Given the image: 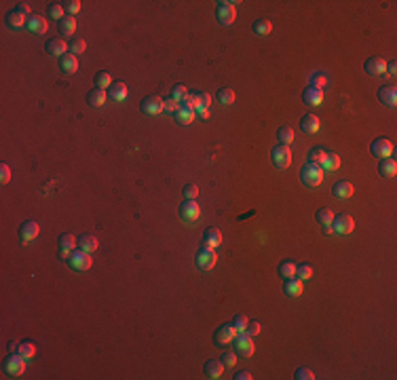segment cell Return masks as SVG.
<instances>
[{
    "label": "cell",
    "mask_w": 397,
    "mask_h": 380,
    "mask_svg": "<svg viewBox=\"0 0 397 380\" xmlns=\"http://www.w3.org/2000/svg\"><path fill=\"white\" fill-rule=\"evenodd\" d=\"M324 176L326 171L321 169V165H313V163H306L304 167L300 169V179L304 186H311V188H315V186H319L321 182H324Z\"/></svg>",
    "instance_id": "6da1fadb"
},
{
    "label": "cell",
    "mask_w": 397,
    "mask_h": 380,
    "mask_svg": "<svg viewBox=\"0 0 397 380\" xmlns=\"http://www.w3.org/2000/svg\"><path fill=\"white\" fill-rule=\"evenodd\" d=\"M25 361H28V359H23L19 353H11V355L4 359V363H2L4 374L6 376H22L23 372H25Z\"/></svg>",
    "instance_id": "7a4b0ae2"
},
{
    "label": "cell",
    "mask_w": 397,
    "mask_h": 380,
    "mask_svg": "<svg viewBox=\"0 0 397 380\" xmlns=\"http://www.w3.org/2000/svg\"><path fill=\"white\" fill-rule=\"evenodd\" d=\"M216 262H218L216 249L205 247V245L197 251V256H194V264H197V268H201V270H211L213 266H216Z\"/></svg>",
    "instance_id": "3957f363"
},
{
    "label": "cell",
    "mask_w": 397,
    "mask_h": 380,
    "mask_svg": "<svg viewBox=\"0 0 397 380\" xmlns=\"http://www.w3.org/2000/svg\"><path fill=\"white\" fill-rule=\"evenodd\" d=\"M234 4L237 2H228V0H222L216 4V17L222 25H233L234 19H237V11H234Z\"/></svg>",
    "instance_id": "277c9868"
},
{
    "label": "cell",
    "mask_w": 397,
    "mask_h": 380,
    "mask_svg": "<svg viewBox=\"0 0 397 380\" xmlns=\"http://www.w3.org/2000/svg\"><path fill=\"white\" fill-rule=\"evenodd\" d=\"M233 344H234V353L241 355V357H252L254 351H256V346L252 342V336L247 334V332H239L237 338L233 340Z\"/></svg>",
    "instance_id": "5b68a950"
},
{
    "label": "cell",
    "mask_w": 397,
    "mask_h": 380,
    "mask_svg": "<svg viewBox=\"0 0 397 380\" xmlns=\"http://www.w3.org/2000/svg\"><path fill=\"white\" fill-rule=\"evenodd\" d=\"M271 158H273V163L277 169H287L289 163H292V150H289V146L277 144L271 152Z\"/></svg>",
    "instance_id": "8992f818"
},
{
    "label": "cell",
    "mask_w": 397,
    "mask_h": 380,
    "mask_svg": "<svg viewBox=\"0 0 397 380\" xmlns=\"http://www.w3.org/2000/svg\"><path fill=\"white\" fill-rule=\"evenodd\" d=\"M237 328L233 325V321H228V323H222L220 328L216 330V334H213V342L216 344H233V340L237 338Z\"/></svg>",
    "instance_id": "52a82bcc"
},
{
    "label": "cell",
    "mask_w": 397,
    "mask_h": 380,
    "mask_svg": "<svg viewBox=\"0 0 397 380\" xmlns=\"http://www.w3.org/2000/svg\"><path fill=\"white\" fill-rule=\"evenodd\" d=\"M68 264L72 266L74 270H78V272H83V270H89L91 268V264H93V260H91V253H87L83 249H74L72 251V256L68 260Z\"/></svg>",
    "instance_id": "ba28073f"
},
{
    "label": "cell",
    "mask_w": 397,
    "mask_h": 380,
    "mask_svg": "<svg viewBox=\"0 0 397 380\" xmlns=\"http://www.w3.org/2000/svg\"><path fill=\"white\" fill-rule=\"evenodd\" d=\"M370 152H372V156H376L380 161V158H389L393 155V144L391 139L387 137H376L372 144H370Z\"/></svg>",
    "instance_id": "9c48e42d"
},
{
    "label": "cell",
    "mask_w": 397,
    "mask_h": 380,
    "mask_svg": "<svg viewBox=\"0 0 397 380\" xmlns=\"http://www.w3.org/2000/svg\"><path fill=\"white\" fill-rule=\"evenodd\" d=\"M178 216H180L182 220H184V222H194V220H199V216H201V207H199V203L194 201V199H186V201L180 205Z\"/></svg>",
    "instance_id": "30bf717a"
},
{
    "label": "cell",
    "mask_w": 397,
    "mask_h": 380,
    "mask_svg": "<svg viewBox=\"0 0 397 380\" xmlns=\"http://www.w3.org/2000/svg\"><path fill=\"white\" fill-rule=\"evenodd\" d=\"M57 241H59L57 256L62 258V260H66V262H68L70 256H72V251L78 247V239L74 237V235H62V237L57 239Z\"/></svg>",
    "instance_id": "8fae6325"
},
{
    "label": "cell",
    "mask_w": 397,
    "mask_h": 380,
    "mask_svg": "<svg viewBox=\"0 0 397 380\" xmlns=\"http://www.w3.org/2000/svg\"><path fill=\"white\" fill-rule=\"evenodd\" d=\"M332 228H334V232H338V235H349V232H353V228H355V220H353V216H349V213H338V216H334V220H332Z\"/></svg>",
    "instance_id": "7c38bea8"
},
{
    "label": "cell",
    "mask_w": 397,
    "mask_h": 380,
    "mask_svg": "<svg viewBox=\"0 0 397 380\" xmlns=\"http://www.w3.org/2000/svg\"><path fill=\"white\" fill-rule=\"evenodd\" d=\"M140 108H142L144 114H161L163 112V99L159 95H148L140 102Z\"/></svg>",
    "instance_id": "4fadbf2b"
},
{
    "label": "cell",
    "mask_w": 397,
    "mask_h": 380,
    "mask_svg": "<svg viewBox=\"0 0 397 380\" xmlns=\"http://www.w3.org/2000/svg\"><path fill=\"white\" fill-rule=\"evenodd\" d=\"M363 70H366L370 76H382V74H387V62L382 57H370V59H366V64H363Z\"/></svg>",
    "instance_id": "5bb4252c"
},
{
    "label": "cell",
    "mask_w": 397,
    "mask_h": 380,
    "mask_svg": "<svg viewBox=\"0 0 397 380\" xmlns=\"http://www.w3.org/2000/svg\"><path fill=\"white\" fill-rule=\"evenodd\" d=\"M28 15H23L22 11H9L6 13V17H4V22H6V25H9L11 30H22V28H25L28 25Z\"/></svg>",
    "instance_id": "9a60e30c"
},
{
    "label": "cell",
    "mask_w": 397,
    "mask_h": 380,
    "mask_svg": "<svg viewBox=\"0 0 397 380\" xmlns=\"http://www.w3.org/2000/svg\"><path fill=\"white\" fill-rule=\"evenodd\" d=\"M38 224L34 222V220H28V222H23L22 226H19V239H22L23 243H30V241H34V239L38 237Z\"/></svg>",
    "instance_id": "2e32d148"
},
{
    "label": "cell",
    "mask_w": 397,
    "mask_h": 380,
    "mask_svg": "<svg viewBox=\"0 0 397 380\" xmlns=\"http://www.w3.org/2000/svg\"><path fill=\"white\" fill-rule=\"evenodd\" d=\"M203 245L205 247H211V249H218L222 245V232L216 226H210V228H205L203 232Z\"/></svg>",
    "instance_id": "e0dca14e"
},
{
    "label": "cell",
    "mask_w": 397,
    "mask_h": 380,
    "mask_svg": "<svg viewBox=\"0 0 397 380\" xmlns=\"http://www.w3.org/2000/svg\"><path fill=\"white\" fill-rule=\"evenodd\" d=\"M378 102L389 106V108H395V104H397V89H395L393 85L380 87V89H378Z\"/></svg>",
    "instance_id": "ac0fdd59"
},
{
    "label": "cell",
    "mask_w": 397,
    "mask_h": 380,
    "mask_svg": "<svg viewBox=\"0 0 397 380\" xmlns=\"http://www.w3.org/2000/svg\"><path fill=\"white\" fill-rule=\"evenodd\" d=\"M302 99H304V104H308V106H319L324 102V89H317V87L308 85L304 89V93H302Z\"/></svg>",
    "instance_id": "d6986e66"
},
{
    "label": "cell",
    "mask_w": 397,
    "mask_h": 380,
    "mask_svg": "<svg viewBox=\"0 0 397 380\" xmlns=\"http://www.w3.org/2000/svg\"><path fill=\"white\" fill-rule=\"evenodd\" d=\"M353 192H355L353 184L347 182V179H340V182H336V184L332 186V195L338 197V199H351Z\"/></svg>",
    "instance_id": "ffe728a7"
},
{
    "label": "cell",
    "mask_w": 397,
    "mask_h": 380,
    "mask_svg": "<svg viewBox=\"0 0 397 380\" xmlns=\"http://www.w3.org/2000/svg\"><path fill=\"white\" fill-rule=\"evenodd\" d=\"M106 97H108V93H106V89H91L89 93H87V104L91 106V108H102V106L106 104Z\"/></svg>",
    "instance_id": "44dd1931"
},
{
    "label": "cell",
    "mask_w": 397,
    "mask_h": 380,
    "mask_svg": "<svg viewBox=\"0 0 397 380\" xmlns=\"http://www.w3.org/2000/svg\"><path fill=\"white\" fill-rule=\"evenodd\" d=\"M47 53L49 55H55V57H64L66 53H68V45H66L62 38H51L49 43H47Z\"/></svg>",
    "instance_id": "7402d4cb"
},
{
    "label": "cell",
    "mask_w": 397,
    "mask_h": 380,
    "mask_svg": "<svg viewBox=\"0 0 397 380\" xmlns=\"http://www.w3.org/2000/svg\"><path fill=\"white\" fill-rule=\"evenodd\" d=\"M30 32H34V34H45L47 28H49V22H47V17L43 15H32L28 19V25H25Z\"/></svg>",
    "instance_id": "603a6c76"
},
{
    "label": "cell",
    "mask_w": 397,
    "mask_h": 380,
    "mask_svg": "<svg viewBox=\"0 0 397 380\" xmlns=\"http://www.w3.org/2000/svg\"><path fill=\"white\" fill-rule=\"evenodd\" d=\"M59 70L66 72V74H74L78 70V57L72 55V53H66L64 57H59Z\"/></svg>",
    "instance_id": "cb8c5ba5"
},
{
    "label": "cell",
    "mask_w": 397,
    "mask_h": 380,
    "mask_svg": "<svg viewBox=\"0 0 397 380\" xmlns=\"http://www.w3.org/2000/svg\"><path fill=\"white\" fill-rule=\"evenodd\" d=\"M106 93H108V97L112 99V102H125L127 93H129V91H127V85L125 83H112Z\"/></svg>",
    "instance_id": "d4e9b609"
},
{
    "label": "cell",
    "mask_w": 397,
    "mask_h": 380,
    "mask_svg": "<svg viewBox=\"0 0 397 380\" xmlns=\"http://www.w3.org/2000/svg\"><path fill=\"white\" fill-rule=\"evenodd\" d=\"M203 372H205V376H207V378L218 380V378H222V372H224V365H222L220 359H210V361L205 363Z\"/></svg>",
    "instance_id": "484cf974"
},
{
    "label": "cell",
    "mask_w": 397,
    "mask_h": 380,
    "mask_svg": "<svg viewBox=\"0 0 397 380\" xmlns=\"http://www.w3.org/2000/svg\"><path fill=\"white\" fill-rule=\"evenodd\" d=\"M283 291H285L287 296H292V298H298L302 291H304V288H302V281H300L298 277H292V279H285Z\"/></svg>",
    "instance_id": "4316f807"
},
{
    "label": "cell",
    "mask_w": 397,
    "mask_h": 380,
    "mask_svg": "<svg viewBox=\"0 0 397 380\" xmlns=\"http://www.w3.org/2000/svg\"><path fill=\"white\" fill-rule=\"evenodd\" d=\"M319 118L315 116V114H304L300 118V129L304 131V133H317L319 131Z\"/></svg>",
    "instance_id": "83f0119b"
},
{
    "label": "cell",
    "mask_w": 397,
    "mask_h": 380,
    "mask_svg": "<svg viewBox=\"0 0 397 380\" xmlns=\"http://www.w3.org/2000/svg\"><path fill=\"white\" fill-rule=\"evenodd\" d=\"M378 173L382 178H393L395 173H397V163H395V158H380V163H378Z\"/></svg>",
    "instance_id": "f1b7e54d"
},
{
    "label": "cell",
    "mask_w": 397,
    "mask_h": 380,
    "mask_svg": "<svg viewBox=\"0 0 397 380\" xmlns=\"http://www.w3.org/2000/svg\"><path fill=\"white\" fill-rule=\"evenodd\" d=\"M97 245H99V241H97V237H93V235H80V239H78V249H83L87 253L95 251Z\"/></svg>",
    "instance_id": "f546056e"
},
{
    "label": "cell",
    "mask_w": 397,
    "mask_h": 380,
    "mask_svg": "<svg viewBox=\"0 0 397 380\" xmlns=\"http://www.w3.org/2000/svg\"><path fill=\"white\" fill-rule=\"evenodd\" d=\"M254 34L256 36H268L273 32V23L268 22V19H256L254 25H252Z\"/></svg>",
    "instance_id": "4dcf8cb0"
},
{
    "label": "cell",
    "mask_w": 397,
    "mask_h": 380,
    "mask_svg": "<svg viewBox=\"0 0 397 380\" xmlns=\"http://www.w3.org/2000/svg\"><path fill=\"white\" fill-rule=\"evenodd\" d=\"M59 32H62L64 36H72L74 30H76V19H74V15H66L62 22H59Z\"/></svg>",
    "instance_id": "1f68e13d"
},
{
    "label": "cell",
    "mask_w": 397,
    "mask_h": 380,
    "mask_svg": "<svg viewBox=\"0 0 397 380\" xmlns=\"http://www.w3.org/2000/svg\"><path fill=\"white\" fill-rule=\"evenodd\" d=\"M194 114H197L194 110L184 108V106H180V110H178L173 116H176V123H180V125H190V123L194 121Z\"/></svg>",
    "instance_id": "d6a6232c"
},
{
    "label": "cell",
    "mask_w": 397,
    "mask_h": 380,
    "mask_svg": "<svg viewBox=\"0 0 397 380\" xmlns=\"http://www.w3.org/2000/svg\"><path fill=\"white\" fill-rule=\"evenodd\" d=\"M340 167V156L336 155V152H327L326 158H324V165H321V169L324 171H336Z\"/></svg>",
    "instance_id": "836d02e7"
},
{
    "label": "cell",
    "mask_w": 397,
    "mask_h": 380,
    "mask_svg": "<svg viewBox=\"0 0 397 380\" xmlns=\"http://www.w3.org/2000/svg\"><path fill=\"white\" fill-rule=\"evenodd\" d=\"M216 99L222 106H233L234 104V91L228 89V87H222V89L216 93Z\"/></svg>",
    "instance_id": "e575fe53"
},
{
    "label": "cell",
    "mask_w": 397,
    "mask_h": 380,
    "mask_svg": "<svg viewBox=\"0 0 397 380\" xmlns=\"http://www.w3.org/2000/svg\"><path fill=\"white\" fill-rule=\"evenodd\" d=\"M296 262H289V260H285V262H281L279 264V277L281 279H292V277H296Z\"/></svg>",
    "instance_id": "d590c367"
},
{
    "label": "cell",
    "mask_w": 397,
    "mask_h": 380,
    "mask_svg": "<svg viewBox=\"0 0 397 380\" xmlns=\"http://www.w3.org/2000/svg\"><path fill=\"white\" fill-rule=\"evenodd\" d=\"M277 139H279V144L289 146V144H292V139H294V129H292V127H287V125L279 127V129H277Z\"/></svg>",
    "instance_id": "8d00e7d4"
},
{
    "label": "cell",
    "mask_w": 397,
    "mask_h": 380,
    "mask_svg": "<svg viewBox=\"0 0 397 380\" xmlns=\"http://www.w3.org/2000/svg\"><path fill=\"white\" fill-rule=\"evenodd\" d=\"M93 83H95L97 89H108V87L112 85V76L106 70H99L97 74L93 76Z\"/></svg>",
    "instance_id": "74e56055"
},
{
    "label": "cell",
    "mask_w": 397,
    "mask_h": 380,
    "mask_svg": "<svg viewBox=\"0 0 397 380\" xmlns=\"http://www.w3.org/2000/svg\"><path fill=\"white\" fill-rule=\"evenodd\" d=\"M17 353H19V355H22L23 359H32V357H34V353H36V346L32 344L30 340H23V342H19Z\"/></svg>",
    "instance_id": "f35d334b"
},
{
    "label": "cell",
    "mask_w": 397,
    "mask_h": 380,
    "mask_svg": "<svg viewBox=\"0 0 397 380\" xmlns=\"http://www.w3.org/2000/svg\"><path fill=\"white\" fill-rule=\"evenodd\" d=\"M315 220H317V224H321V226H332L334 213L329 211L327 207H321L317 213H315Z\"/></svg>",
    "instance_id": "ab89813d"
},
{
    "label": "cell",
    "mask_w": 397,
    "mask_h": 380,
    "mask_svg": "<svg viewBox=\"0 0 397 380\" xmlns=\"http://www.w3.org/2000/svg\"><path fill=\"white\" fill-rule=\"evenodd\" d=\"M327 152L324 148H311L308 150V163H313V165H324V158H326Z\"/></svg>",
    "instance_id": "60d3db41"
},
{
    "label": "cell",
    "mask_w": 397,
    "mask_h": 380,
    "mask_svg": "<svg viewBox=\"0 0 397 380\" xmlns=\"http://www.w3.org/2000/svg\"><path fill=\"white\" fill-rule=\"evenodd\" d=\"M51 19H57V22H62V19L66 17V11H64V4L62 2H51L49 6V13H47Z\"/></svg>",
    "instance_id": "b9f144b4"
},
{
    "label": "cell",
    "mask_w": 397,
    "mask_h": 380,
    "mask_svg": "<svg viewBox=\"0 0 397 380\" xmlns=\"http://www.w3.org/2000/svg\"><path fill=\"white\" fill-rule=\"evenodd\" d=\"M308 85L317 87V89H324V87L327 85V76L324 74V72H313V74L308 76Z\"/></svg>",
    "instance_id": "7bdbcfd3"
},
{
    "label": "cell",
    "mask_w": 397,
    "mask_h": 380,
    "mask_svg": "<svg viewBox=\"0 0 397 380\" xmlns=\"http://www.w3.org/2000/svg\"><path fill=\"white\" fill-rule=\"evenodd\" d=\"M296 277L300 279V281H306V279H311L313 277V268H311V264H298L296 266Z\"/></svg>",
    "instance_id": "ee69618b"
},
{
    "label": "cell",
    "mask_w": 397,
    "mask_h": 380,
    "mask_svg": "<svg viewBox=\"0 0 397 380\" xmlns=\"http://www.w3.org/2000/svg\"><path fill=\"white\" fill-rule=\"evenodd\" d=\"M68 49H70L72 55H80V53H85V49H87V43L83 41V38H74V41L68 45Z\"/></svg>",
    "instance_id": "f6af8a7d"
},
{
    "label": "cell",
    "mask_w": 397,
    "mask_h": 380,
    "mask_svg": "<svg viewBox=\"0 0 397 380\" xmlns=\"http://www.w3.org/2000/svg\"><path fill=\"white\" fill-rule=\"evenodd\" d=\"M180 106H184V108H190V110H194V112H197V110L201 108L199 97H197V95H190V93H188V95H186L184 99H182Z\"/></svg>",
    "instance_id": "bcb514c9"
},
{
    "label": "cell",
    "mask_w": 397,
    "mask_h": 380,
    "mask_svg": "<svg viewBox=\"0 0 397 380\" xmlns=\"http://www.w3.org/2000/svg\"><path fill=\"white\" fill-rule=\"evenodd\" d=\"M220 361H222V365H224V368H233V365L237 363V353H233V351H226V353H222Z\"/></svg>",
    "instance_id": "7dc6e473"
},
{
    "label": "cell",
    "mask_w": 397,
    "mask_h": 380,
    "mask_svg": "<svg viewBox=\"0 0 397 380\" xmlns=\"http://www.w3.org/2000/svg\"><path fill=\"white\" fill-rule=\"evenodd\" d=\"M178 110H180V102H178V99L169 97V99H165V102H163V112H171V114H176Z\"/></svg>",
    "instance_id": "c3c4849f"
},
{
    "label": "cell",
    "mask_w": 397,
    "mask_h": 380,
    "mask_svg": "<svg viewBox=\"0 0 397 380\" xmlns=\"http://www.w3.org/2000/svg\"><path fill=\"white\" fill-rule=\"evenodd\" d=\"M186 95H188V89H186L184 85H180V83L171 89V97H173V99H178V102H182V99H184Z\"/></svg>",
    "instance_id": "681fc988"
},
{
    "label": "cell",
    "mask_w": 397,
    "mask_h": 380,
    "mask_svg": "<svg viewBox=\"0 0 397 380\" xmlns=\"http://www.w3.org/2000/svg\"><path fill=\"white\" fill-rule=\"evenodd\" d=\"M62 4H64V11L68 13V15H74V13L80 11V2H78V0H66V2H62Z\"/></svg>",
    "instance_id": "f907efd6"
},
{
    "label": "cell",
    "mask_w": 397,
    "mask_h": 380,
    "mask_svg": "<svg viewBox=\"0 0 397 380\" xmlns=\"http://www.w3.org/2000/svg\"><path fill=\"white\" fill-rule=\"evenodd\" d=\"M294 378H296V380H313L315 374H313V372L308 370V368H298V370L294 372Z\"/></svg>",
    "instance_id": "816d5d0a"
},
{
    "label": "cell",
    "mask_w": 397,
    "mask_h": 380,
    "mask_svg": "<svg viewBox=\"0 0 397 380\" xmlns=\"http://www.w3.org/2000/svg\"><path fill=\"white\" fill-rule=\"evenodd\" d=\"M233 325L237 328V332H245V328H247V317H245V315H234V317H233Z\"/></svg>",
    "instance_id": "f5cc1de1"
},
{
    "label": "cell",
    "mask_w": 397,
    "mask_h": 380,
    "mask_svg": "<svg viewBox=\"0 0 397 380\" xmlns=\"http://www.w3.org/2000/svg\"><path fill=\"white\" fill-rule=\"evenodd\" d=\"M245 332L250 334L252 338L254 336H258L260 332H262V325H260V321H247V328H245Z\"/></svg>",
    "instance_id": "db71d44e"
},
{
    "label": "cell",
    "mask_w": 397,
    "mask_h": 380,
    "mask_svg": "<svg viewBox=\"0 0 397 380\" xmlns=\"http://www.w3.org/2000/svg\"><path fill=\"white\" fill-rule=\"evenodd\" d=\"M182 192H184L186 199H194V197H199V186L197 184H186Z\"/></svg>",
    "instance_id": "11a10c76"
},
{
    "label": "cell",
    "mask_w": 397,
    "mask_h": 380,
    "mask_svg": "<svg viewBox=\"0 0 397 380\" xmlns=\"http://www.w3.org/2000/svg\"><path fill=\"white\" fill-rule=\"evenodd\" d=\"M9 179H11V167H9V165H0V182H2V184H6V182H9Z\"/></svg>",
    "instance_id": "9f6ffc18"
},
{
    "label": "cell",
    "mask_w": 397,
    "mask_h": 380,
    "mask_svg": "<svg viewBox=\"0 0 397 380\" xmlns=\"http://www.w3.org/2000/svg\"><path fill=\"white\" fill-rule=\"evenodd\" d=\"M199 104H201V108H210V104H211V95L210 93H199Z\"/></svg>",
    "instance_id": "6f0895ef"
},
{
    "label": "cell",
    "mask_w": 397,
    "mask_h": 380,
    "mask_svg": "<svg viewBox=\"0 0 397 380\" xmlns=\"http://www.w3.org/2000/svg\"><path fill=\"white\" fill-rule=\"evenodd\" d=\"M387 74H389V76H395V74H397V64H395V62H389V64H387Z\"/></svg>",
    "instance_id": "680465c9"
},
{
    "label": "cell",
    "mask_w": 397,
    "mask_h": 380,
    "mask_svg": "<svg viewBox=\"0 0 397 380\" xmlns=\"http://www.w3.org/2000/svg\"><path fill=\"white\" fill-rule=\"evenodd\" d=\"M17 11H22V13H23V15H28V17H32V13H30V4H23V2H22V4H19V6H17Z\"/></svg>",
    "instance_id": "91938a15"
},
{
    "label": "cell",
    "mask_w": 397,
    "mask_h": 380,
    "mask_svg": "<svg viewBox=\"0 0 397 380\" xmlns=\"http://www.w3.org/2000/svg\"><path fill=\"white\" fill-rule=\"evenodd\" d=\"M234 378H237V380H252V374H250V372H239V374L237 376H234Z\"/></svg>",
    "instance_id": "94428289"
},
{
    "label": "cell",
    "mask_w": 397,
    "mask_h": 380,
    "mask_svg": "<svg viewBox=\"0 0 397 380\" xmlns=\"http://www.w3.org/2000/svg\"><path fill=\"white\" fill-rule=\"evenodd\" d=\"M197 114H199V118H203V121H205V118H210V110H207V108H199Z\"/></svg>",
    "instance_id": "6125c7cd"
}]
</instances>
